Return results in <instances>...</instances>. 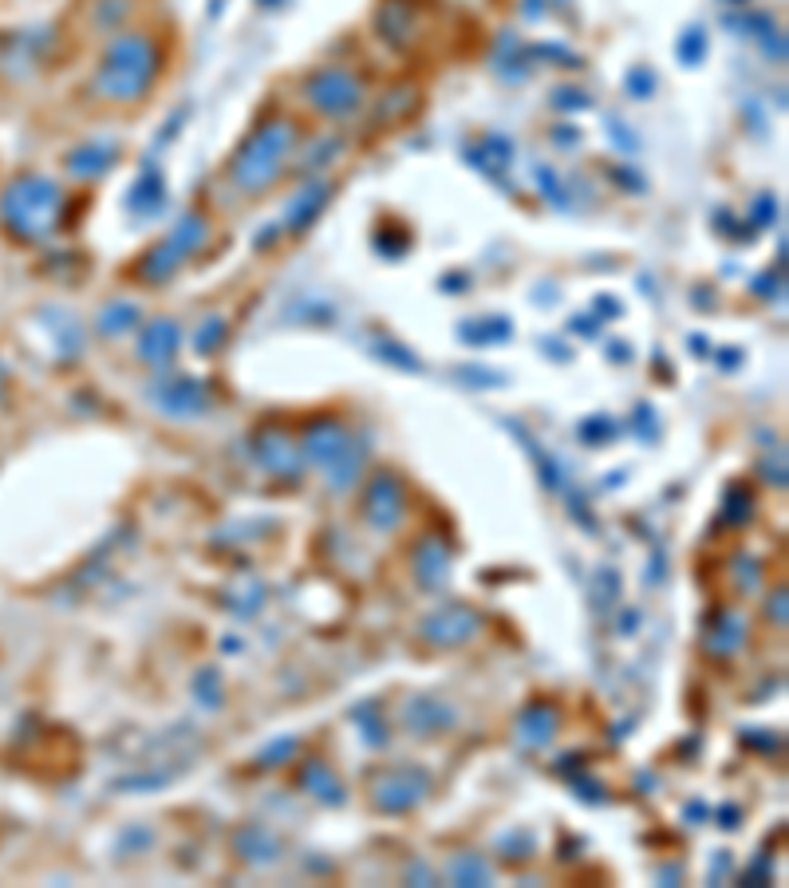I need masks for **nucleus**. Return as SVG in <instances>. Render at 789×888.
<instances>
[{"label":"nucleus","instance_id":"f257e3e1","mask_svg":"<svg viewBox=\"0 0 789 888\" xmlns=\"http://www.w3.org/2000/svg\"><path fill=\"white\" fill-rule=\"evenodd\" d=\"M162 72V47L147 32H122L104 52V64L95 72V91L111 104H134L151 91Z\"/></svg>","mask_w":789,"mask_h":888},{"label":"nucleus","instance_id":"f03ea898","mask_svg":"<svg viewBox=\"0 0 789 888\" xmlns=\"http://www.w3.org/2000/svg\"><path fill=\"white\" fill-rule=\"evenodd\" d=\"M296 147V127L289 119H273L261 123L249 139L241 142V151L234 154L229 178L245 189V194H264L289 166V154Z\"/></svg>","mask_w":789,"mask_h":888},{"label":"nucleus","instance_id":"7ed1b4c3","mask_svg":"<svg viewBox=\"0 0 789 888\" xmlns=\"http://www.w3.org/2000/svg\"><path fill=\"white\" fill-rule=\"evenodd\" d=\"M301 454L328 470V486H336V490H348V486L359 478V466H364V451H359V443L348 435V426L332 415H320L304 426Z\"/></svg>","mask_w":789,"mask_h":888},{"label":"nucleus","instance_id":"20e7f679","mask_svg":"<svg viewBox=\"0 0 789 888\" xmlns=\"http://www.w3.org/2000/svg\"><path fill=\"white\" fill-rule=\"evenodd\" d=\"M60 206H64V194H60L56 182L20 178V182H12L9 194H4L0 214H4L9 229H17L20 237H44L47 229L56 226Z\"/></svg>","mask_w":789,"mask_h":888},{"label":"nucleus","instance_id":"39448f33","mask_svg":"<svg viewBox=\"0 0 789 888\" xmlns=\"http://www.w3.org/2000/svg\"><path fill=\"white\" fill-rule=\"evenodd\" d=\"M206 237H209V218H206V214H197V209L182 214L179 226L170 229V234L162 237L159 246H154L151 253L142 257L139 277H142V281H151V284H159V281H166V277H174L182 266H186L190 257L197 253V249L206 246Z\"/></svg>","mask_w":789,"mask_h":888},{"label":"nucleus","instance_id":"423d86ee","mask_svg":"<svg viewBox=\"0 0 789 888\" xmlns=\"http://www.w3.org/2000/svg\"><path fill=\"white\" fill-rule=\"evenodd\" d=\"M304 99L316 107L320 115L344 119L364 104V84L356 79V72L348 67H320L304 79Z\"/></svg>","mask_w":789,"mask_h":888},{"label":"nucleus","instance_id":"0eeeda50","mask_svg":"<svg viewBox=\"0 0 789 888\" xmlns=\"http://www.w3.org/2000/svg\"><path fill=\"white\" fill-rule=\"evenodd\" d=\"M151 399L159 403V411L174 419H202L214 411V396L202 379L194 376H166L159 383H151Z\"/></svg>","mask_w":789,"mask_h":888},{"label":"nucleus","instance_id":"6e6552de","mask_svg":"<svg viewBox=\"0 0 789 888\" xmlns=\"http://www.w3.org/2000/svg\"><path fill=\"white\" fill-rule=\"evenodd\" d=\"M403 483L391 470L371 474V483L364 486V521L371 530H394L403 521Z\"/></svg>","mask_w":789,"mask_h":888},{"label":"nucleus","instance_id":"1a4fd4ad","mask_svg":"<svg viewBox=\"0 0 789 888\" xmlns=\"http://www.w3.org/2000/svg\"><path fill=\"white\" fill-rule=\"evenodd\" d=\"M431 790V778L419 770V766H399V770H387L376 786H371V798L383 813H403L411 805H419Z\"/></svg>","mask_w":789,"mask_h":888},{"label":"nucleus","instance_id":"9d476101","mask_svg":"<svg viewBox=\"0 0 789 888\" xmlns=\"http://www.w3.org/2000/svg\"><path fill=\"white\" fill-rule=\"evenodd\" d=\"M482 628L478 613L471 605H442L434 608L423 620V636L439 648H451V643H466L474 632Z\"/></svg>","mask_w":789,"mask_h":888},{"label":"nucleus","instance_id":"9b49d317","mask_svg":"<svg viewBox=\"0 0 789 888\" xmlns=\"http://www.w3.org/2000/svg\"><path fill=\"white\" fill-rule=\"evenodd\" d=\"M253 454L257 463L264 466L269 474H284V478H292V474L301 470L304 454H301V443L284 431V426H264L261 435H257L253 443Z\"/></svg>","mask_w":789,"mask_h":888},{"label":"nucleus","instance_id":"f8f14e48","mask_svg":"<svg viewBox=\"0 0 789 888\" xmlns=\"http://www.w3.org/2000/svg\"><path fill=\"white\" fill-rule=\"evenodd\" d=\"M179 340L182 332L179 324L170 321V316H154V321L142 324L139 332V359H147V364H170L174 359V351H179Z\"/></svg>","mask_w":789,"mask_h":888},{"label":"nucleus","instance_id":"ddd939ff","mask_svg":"<svg viewBox=\"0 0 789 888\" xmlns=\"http://www.w3.org/2000/svg\"><path fill=\"white\" fill-rule=\"evenodd\" d=\"M414 573L426 588H442L451 577V545L439 538H423L414 549Z\"/></svg>","mask_w":789,"mask_h":888},{"label":"nucleus","instance_id":"4468645a","mask_svg":"<svg viewBox=\"0 0 789 888\" xmlns=\"http://www.w3.org/2000/svg\"><path fill=\"white\" fill-rule=\"evenodd\" d=\"M407 727H411L414 735H439V730H451L454 707H446V703L434 700V695H419V700H411V707H407Z\"/></svg>","mask_w":789,"mask_h":888},{"label":"nucleus","instance_id":"2eb2a0df","mask_svg":"<svg viewBox=\"0 0 789 888\" xmlns=\"http://www.w3.org/2000/svg\"><path fill=\"white\" fill-rule=\"evenodd\" d=\"M332 198V186L328 182H312V186H304L296 198L289 202V209H284V226L296 234V229H309L312 221L320 218V209L328 206Z\"/></svg>","mask_w":789,"mask_h":888},{"label":"nucleus","instance_id":"dca6fc26","mask_svg":"<svg viewBox=\"0 0 789 888\" xmlns=\"http://www.w3.org/2000/svg\"><path fill=\"white\" fill-rule=\"evenodd\" d=\"M556 735V711L549 703H529L517 718V738L526 743V747H541L549 738Z\"/></svg>","mask_w":789,"mask_h":888},{"label":"nucleus","instance_id":"f3484780","mask_svg":"<svg viewBox=\"0 0 789 888\" xmlns=\"http://www.w3.org/2000/svg\"><path fill=\"white\" fill-rule=\"evenodd\" d=\"M234 845L245 860H257V865H261V860H277V842L269 837L264 825H245L234 837Z\"/></svg>","mask_w":789,"mask_h":888},{"label":"nucleus","instance_id":"a211bd4d","mask_svg":"<svg viewBox=\"0 0 789 888\" xmlns=\"http://www.w3.org/2000/svg\"><path fill=\"white\" fill-rule=\"evenodd\" d=\"M301 786L309 790V794H316L320 802H344V794H339V782L328 775V766L320 762V758H312V762H304L301 770Z\"/></svg>","mask_w":789,"mask_h":888},{"label":"nucleus","instance_id":"6ab92c4d","mask_svg":"<svg viewBox=\"0 0 789 888\" xmlns=\"http://www.w3.org/2000/svg\"><path fill=\"white\" fill-rule=\"evenodd\" d=\"M72 174H79V178H95V174H104L115 166V147H107V142H95V147H84V151L72 154Z\"/></svg>","mask_w":789,"mask_h":888},{"label":"nucleus","instance_id":"aec40b11","mask_svg":"<svg viewBox=\"0 0 789 888\" xmlns=\"http://www.w3.org/2000/svg\"><path fill=\"white\" fill-rule=\"evenodd\" d=\"M451 877L458 880V885H489L494 869H489V860L482 857V853H462L451 865Z\"/></svg>","mask_w":789,"mask_h":888},{"label":"nucleus","instance_id":"412c9836","mask_svg":"<svg viewBox=\"0 0 789 888\" xmlns=\"http://www.w3.org/2000/svg\"><path fill=\"white\" fill-rule=\"evenodd\" d=\"M139 321H142L139 304L119 301V304H111V308H104V316H99V332H104V336H122V332L134 328Z\"/></svg>","mask_w":789,"mask_h":888},{"label":"nucleus","instance_id":"4be33fe9","mask_svg":"<svg viewBox=\"0 0 789 888\" xmlns=\"http://www.w3.org/2000/svg\"><path fill=\"white\" fill-rule=\"evenodd\" d=\"M166 202V194H162V178H159V171H147L139 178V186H134V198H131V206L134 209H142V214H154V209Z\"/></svg>","mask_w":789,"mask_h":888},{"label":"nucleus","instance_id":"5701e85b","mask_svg":"<svg viewBox=\"0 0 789 888\" xmlns=\"http://www.w3.org/2000/svg\"><path fill=\"white\" fill-rule=\"evenodd\" d=\"M462 340H506L509 336V321H501V316H494V321H478V324H462L458 328Z\"/></svg>","mask_w":789,"mask_h":888},{"label":"nucleus","instance_id":"b1692460","mask_svg":"<svg viewBox=\"0 0 789 888\" xmlns=\"http://www.w3.org/2000/svg\"><path fill=\"white\" fill-rule=\"evenodd\" d=\"M734 643H743V620H734V616H726V620L711 632L706 648H714V652H731Z\"/></svg>","mask_w":789,"mask_h":888},{"label":"nucleus","instance_id":"393cba45","mask_svg":"<svg viewBox=\"0 0 789 888\" xmlns=\"http://www.w3.org/2000/svg\"><path fill=\"white\" fill-rule=\"evenodd\" d=\"M226 340V321H221V316H209L206 324H202V328H197V351H202V356H206V351H217V344Z\"/></svg>","mask_w":789,"mask_h":888},{"label":"nucleus","instance_id":"a878e982","mask_svg":"<svg viewBox=\"0 0 789 888\" xmlns=\"http://www.w3.org/2000/svg\"><path fill=\"white\" fill-rule=\"evenodd\" d=\"M703 47H706V36L699 29H687L683 40H679V56L687 59V64H699L703 59Z\"/></svg>","mask_w":789,"mask_h":888},{"label":"nucleus","instance_id":"bb28decb","mask_svg":"<svg viewBox=\"0 0 789 888\" xmlns=\"http://www.w3.org/2000/svg\"><path fill=\"white\" fill-rule=\"evenodd\" d=\"M379 348H387V351H379V356H383V359H391V364H399V368H407V371H419V368H423V364H419V359H414V356H407V351H403V344H391V340H383V344H379Z\"/></svg>","mask_w":789,"mask_h":888},{"label":"nucleus","instance_id":"cd10ccee","mask_svg":"<svg viewBox=\"0 0 789 888\" xmlns=\"http://www.w3.org/2000/svg\"><path fill=\"white\" fill-rule=\"evenodd\" d=\"M628 87H631V95H636V99H648V95H651V87H656V79H651V72H648V67H631Z\"/></svg>","mask_w":789,"mask_h":888},{"label":"nucleus","instance_id":"c85d7f7f","mask_svg":"<svg viewBox=\"0 0 789 888\" xmlns=\"http://www.w3.org/2000/svg\"><path fill=\"white\" fill-rule=\"evenodd\" d=\"M604 431H612L608 415H596V419H588V423H581V438H592V446L604 443Z\"/></svg>","mask_w":789,"mask_h":888},{"label":"nucleus","instance_id":"c756f323","mask_svg":"<svg viewBox=\"0 0 789 888\" xmlns=\"http://www.w3.org/2000/svg\"><path fill=\"white\" fill-rule=\"evenodd\" d=\"M292 750H296V738H281V743H273V750L264 747L261 762H264V766H281V762H284V755H292Z\"/></svg>","mask_w":789,"mask_h":888},{"label":"nucleus","instance_id":"7c9ffc66","mask_svg":"<svg viewBox=\"0 0 789 888\" xmlns=\"http://www.w3.org/2000/svg\"><path fill=\"white\" fill-rule=\"evenodd\" d=\"M556 107H564V111H576V107H588V95L584 91H573V87H564L561 99H556Z\"/></svg>","mask_w":789,"mask_h":888}]
</instances>
